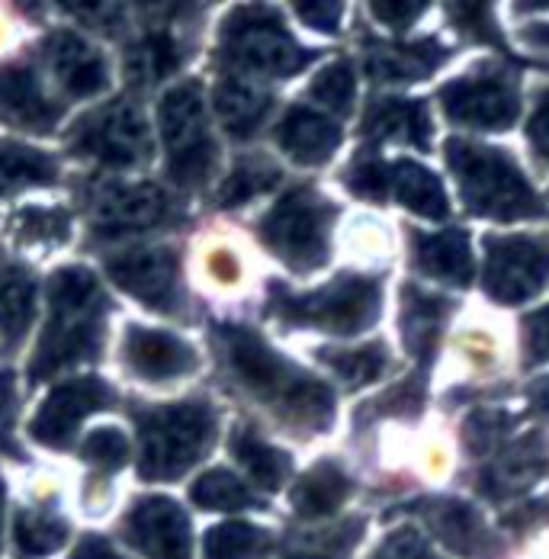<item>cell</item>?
<instances>
[{
  "mask_svg": "<svg viewBox=\"0 0 549 559\" xmlns=\"http://www.w3.org/2000/svg\"><path fill=\"white\" fill-rule=\"evenodd\" d=\"M126 527L148 559H190V521L183 508L165 496L142 499Z\"/></svg>",
  "mask_w": 549,
  "mask_h": 559,
  "instance_id": "4fadbf2b",
  "label": "cell"
},
{
  "mask_svg": "<svg viewBox=\"0 0 549 559\" xmlns=\"http://www.w3.org/2000/svg\"><path fill=\"white\" fill-rule=\"evenodd\" d=\"M524 337H527V350H530V360H547L549 357V309L537 312L527 329H524Z\"/></svg>",
  "mask_w": 549,
  "mask_h": 559,
  "instance_id": "8d00e7d4",
  "label": "cell"
},
{
  "mask_svg": "<svg viewBox=\"0 0 549 559\" xmlns=\"http://www.w3.org/2000/svg\"><path fill=\"white\" fill-rule=\"evenodd\" d=\"M415 251H418V264L434 277L450 280V283L473 280V251H469L466 231L450 228L434 238H421Z\"/></svg>",
  "mask_w": 549,
  "mask_h": 559,
  "instance_id": "7402d4cb",
  "label": "cell"
},
{
  "mask_svg": "<svg viewBox=\"0 0 549 559\" xmlns=\"http://www.w3.org/2000/svg\"><path fill=\"white\" fill-rule=\"evenodd\" d=\"M81 453L100 469H119L129 460V438L119 428H100L84 441Z\"/></svg>",
  "mask_w": 549,
  "mask_h": 559,
  "instance_id": "e575fe53",
  "label": "cell"
},
{
  "mask_svg": "<svg viewBox=\"0 0 549 559\" xmlns=\"http://www.w3.org/2000/svg\"><path fill=\"white\" fill-rule=\"evenodd\" d=\"M33 306H36L33 277L16 264L0 261V335H7L10 341L23 335L33 322Z\"/></svg>",
  "mask_w": 549,
  "mask_h": 559,
  "instance_id": "603a6c76",
  "label": "cell"
},
{
  "mask_svg": "<svg viewBox=\"0 0 549 559\" xmlns=\"http://www.w3.org/2000/svg\"><path fill=\"white\" fill-rule=\"evenodd\" d=\"M389 183L395 190V197L415 210L418 216H428V219H446L450 206H446V197H443V187L440 180L425 170L415 162H398L392 165V174H389Z\"/></svg>",
  "mask_w": 549,
  "mask_h": 559,
  "instance_id": "44dd1931",
  "label": "cell"
},
{
  "mask_svg": "<svg viewBox=\"0 0 549 559\" xmlns=\"http://www.w3.org/2000/svg\"><path fill=\"white\" fill-rule=\"evenodd\" d=\"M377 126L385 135H398L415 145H428V112L418 104H385L383 110H377Z\"/></svg>",
  "mask_w": 549,
  "mask_h": 559,
  "instance_id": "4dcf8cb0",
  "label": "cell"
},
{
  "mask_svg": "<svg viewBox=\"0 0 549 559\" xmlns=\"http://www.w3.org/2000/svg\"><path fill=\"white\" fill-rule=\"evenodd\" d=\"M126 360L145 380L187 377L196 367V354L187 341L142 325H132L126 332Z\"/></svg>",
  "mask_w": 549,
  "mask_h": 559,
  "instance_id": "2e32d148",
  "label": "cell"
},
{
  "mask_svg": "<svg viewBox=\"0 0 549 559\" xmlns=\"http://www.w3.org/2000/svg\"><path fill=\"white\" fill-rule=\"evenodd\" d=\"M279 180V170L267 162H241L238 168L228 174V180L222 183V206H241L244 200L271 190Z\"/></svg>",
  "mask_w": 549,
  "mask_h": 559,
  "instance_id": "f546056e",
  "label": "cell"
},
{
  "mask_svg": "<svg viewBox=\"0 0 549 559\" xmlns=\"http://www.w3.org/2000/svg\"><path fill=\"white\" fill-rule=\"evenodd\" d=\"M64 521L49 511H20L16 518V544L26 557H46L61 547Z\"/></svg>",
  "mask_w": 549,
  "mask_h": 559,
  "instance_id": "83f0119b",
  "label": "cell"
},
{
  "mask_svg": "<svg viewBox=\"0 0 549 559\" xmlns=\"http://www.w3.org/2000/svg\"><path fill=\"white\" fill-rule=\"evenodd\" d=\"M174 61H177V49H174L170 36L158 33V36H148V39L135 49L129 68H132V74L142 78V81H158V78H165L167 71L174 68Z\"/></svg>",
  "mask_w": 549,
  "mask_h": 559,
  "instance_id": "1f68e13d",
  "label": "cell"
},
{
  "mask_svg": "<svg viewBox=\"0 0 549 559\" xmlns=\"http://www.w3.org/2000/svg\"><path fill=\"white\" fill-rule=\"evenodd\" d=\"M110 277L148 306H165L174 293L177 261L162 248H135L107 261Z\"/></svg>",
  "mask_w": 549,
  "mask_h": 559,
  "instance_id": "9a60e30c",
  "label": "cell"
},
{
  "mask_svg": "<svg viewBox=\"0 0 549 559\" xmlns=\"http://www.w3.org/2000/svg\"><path fill=\"white\" fill-rule=\"evenodd\" d=\"M56 180V162L29 145H0V193Z\"/></svg>",
  "mask_w": 549,
  "mask_h": 559,
  "instance_id": "484cf974",
  "label": "cell"
},
{
  "mask_svg": "<svg viewBox=\"0 0 549 559\" xmlns=\"http://www.w3.org/2000/svg\"><path fill=\"white\" fill-rule=\"evenodd\" d=\"M331 213L334 210L319 193L293 190L267 213L261 231L286 264L309 271L329 258Z\"/></svg>",
  "mask_w": 549,
  "mask_h": 559,
  "instance_id": "8992f818",
  "label": "cell"
},
{
  "mask_svg": "<svg viewBox=\"0 0 549 559\" xmlns=\"http://www.w3.org/2000/svg\"><path fill=\"white\" fill-rule=\"evenodd\" d=\"M279 309L296 322H312L341 335L367 329L380 309V289L373 280L341 277L312 296H283Z\"/></svg>",
  "mask_w": 549,
  "mask_h": 559,
  "instance_id": "9c48e42d",
  "label": "cell"
},
{
  "mask_svg": "<svg viewBox=\"0 0 549 559\" xmlns=\"http://www.w3.org/2000/svg\"><path fill=\"white\" fill-rule=\"evenodd\" d=\"M540 36H547V43H549V29H540Z\"/></svg>",
  "mask_w": 549,
  "mask_h": 559,
  "instance_id": "7bdbcfd3",
  "label": "cell"
},
{
  "mask_svg": "<svg viewBox=\"0 0 549 559\" xmlns=\"http://www.w3.org/2000/svg\"><path fill=\"white\" fill-rule=\"evenodd\" d=\"M231 450H235L238 463L251 473L254 483H261L264 489H279V486H283V479H286V473H289V456H286L283 450L264 444L258 435H251V431H244V428L235 431Z\"/></svg>",
  "mask_w": 549,
  "mask_h": 559,
  "instance_id": "d4e9b609",
  "label": "cell"
},
{
  "mask_svg": "<svg viewBox=\"0 0 549 559\" xmlns=\"http://www.w3.org/2000/svg\"><path fill=\"white\" fill-rule=\"evenodd\" d=\"M446 162L460 180L463 200L473 213L492 216L501 223H514L524 216H540L544 203L530 190V183L514 168V162L494 148L473 145L463 139H453L446 145Z\"/></svg>",
  "mask_w": 549,
  "mask_h": 559,
  "instance_id": "3957f363",
  "label": "cell"
},
{
  "mask_svg": "<svg viewBox=\"0 0 549 559\" xmlns=\"http://www.w3.org/2000/svg\"><path fill=\"white\" fill-rule=\"evenodd\" d=\"M225 347L238 380L258 399H264L267 405H274L296 421L325 428V421L331 418V392L322 383L302 377L248 329L238 325L225 329Z\"/></svg>",
  "mask_w": 549,
  "mask_h": 559,
  "instance_id": "6da1fadb",
  "label": "cell"
},
{
  "mask_svg": "<svg viewBox=\"0 0 549 559\" xmlns=\"http://www.w3.org/2000/svg\"><path fill=\"white\" fill-rule=\"evenodd\" d=\"M312 94H315L329 110L347 112L350 110V104H354V71H350L344 61L331 64V68H325V71L315 78Z\"/></svg>",
  "mask_w": 549,
  "mask_h": 559,
  "instance_id": "d6a6232c",
  "label": "cell"
},
{
  "mask_svg": "<svg viewBox=\"0 0 549 559\" xmlns=\"http://www.w3.org/2000/svg\"><path fill=\"white\" fill-rule=\"evenodd\" d=\"M530 139H534L537 152L549 158V94L544 97V104L537 107L534 119H530Z\"/></svg>",
  "mask_w": 549,
  "mask_h": 559,
  "instance_id": "74e56055",
  "label": "cell"
},
{
  "mask_svg": "<svg viewBox=\"0 0 549 559\" xmlns=\"http://www.w3.org/2000/svg\"><path fill=\"white\" fill-rule=\"evenodd\" d=\"M158 126H162L174 180H180V183L203 180L213 168L216 148H213V135H210L206 100H203V91L196 81H183L180 87L167 91L162 107H158Z\"/></svg>",
  "mask_w": 549,
  "mask_h": 559,
  "instance_id": "5b68a950",
  "label": "cell"
},
{
  "mask_svg": "<svg viewBox=\"0 0 549 559\" xmlns=\"http://www.w3.org/2000/svg\"><path fill=\"white\" fill-rule=\"evenodd\" d=\"M267 107H271L267 91L258 87L248 74L231 71L216 84V112L231 135H248L261 122Z\"/></svg>",
  "mask_w": 549,
  "mask_h": 559,
  "instance_id": "ffe728a7",
  "label": "cell"
},
{
  "mask_svg": "<svg viewBox=\"0 0 549 559\" xmlns=\"http://www.w3.org/2000/svg\"><path fill=\"white\" fill-rule=\"evenodd\" d=\"M549 274V238H508L489 241V267L486 286L494 299L521 302L530 299Z\"/></svg>",
  "mask_w": 549,
  "mask_h": 559,
  "instance_id": "30bf717a",
  "label": "cell"
},
{
  "mask_svg": "<svg viewBox=\"0 0 549 559\" xmlns=\"http://www.w3.org/2000/svg\"><path fill=\"white\" fill-rule=\"evenodd\" d=\"M56 112L58 107L46 97L39 78L26 64L0 68V119L26 129H49Z\"/></svg>",
  "mask_w": 549,
  "mask_h": 559,
  "instance_id": "ac0fdd59",
  "label": "cell"
},
{
  "mask_svg": "<svg viewBox=\"0 0 549 559\" xmlns=\"http://www.w3.org/2000/svg\"><path fill=\"white\" fill-rule=\"evenodd\" d=\"M331 367L347 380V383H367L385 367V354L380 347H360V350H341L325 354Z\"/></svg>",
  "mask_w": 549,
  "mask_h": 559,
  "instance_id": "836d02e7",
  "label": "cell"
},
{
  "mask_svg": "<svg viewBox=\"0 0 549 559\" xmlns=\"http://www.w3.org/2000/svg\"><path fill=\"white\" fill-rule=\"evenodd\" d=\"M71 559H122V557L112 550L107 540H100V537H84V540L77 544V550H74V557Z\"/></svg>",
  "mask_w": 549,
  "mask_h": 559,
  "instance_id": "60d3db41",
  "label": "cell"
},
{
  "mask_svg": "<svg viewBox=\"0 0 549 559\" xmlns=\"http://www.w3.org/2000/svg\"><path fill=\"white\" fill-rule=\"evenodd\" d=\"M193 502L210 511H238L251 504L248 486L228 473V469H210L206 476H200V483L193 486Z\"/></svg>",
  "mask_w": 549,
  "mask_h": 559,
  "instance_id": "f1b7e54d",
  "label": "cell"
},
{
  "mask_svg": "<svg viewBox=\"0 0 549 559\" xmlns=\"http://www.w3.org/2000/svg\"><path fill=\"white\" fill-rule=\"evenodd\" d=\"M107 402H110V390L100 380L94 377L68 380L49 392V399L39 405L29 431L43 444H68L71 435L81 428V421L97 408H104Z\"/></svg>",
  "mask_w": 549,
  "mask_h": 559,
  "instance_id": "8fae6325",
  "label": "cell"
},
{
  "mask_svg": "<svg viewBox=\"0 0 549 559\" xmlns=\"http://www.w3.org/2000/svg\"><path fill=\"white\" fill-rule=\"evenodd\" d=\"M337 10L334 3H312V7H302V20L312 23V26H322V29H334L337 26Z\"/></svg>",
  "mask_w": 549,
  "mask_h": 559,
  "instance_id": "ab89813d",
  "label": "cell"
},
{
  "mask_svg": "<svg viewBox=\"0 0 549 559\" xmlns=\"http://www.w3.org/2000/svg\"><path fill=\"white\" fill-rule=\"evenodd\" d=\"M443 107L460 122L479 129H504L517 116V94L501 74H479L450 84L443 91Z\"/></svg>",
  "mask_w": 549,
  "mask_h": 559,
  "instance_id": "7c38bea8",
  "label": "cell"
},
{
  "mask_svg": "<svg viewBox=\"0 0 549 559\" xmlns=\"http://www.w3.org/2000/svg\"><path fill=\"white\" fill-rule=\"evenodd\" d=\"M49 329L33 360L36 380L87 360L100 337V289L87 267H61L49 283Z\"/></svg>",
  "mask_w": 549,
  "mask_h": 559,
  "instance_id": "7a4b0ae2",
  "label": "cell"
},
{
  "mask_svg": "<svg viewBox=\"0 0 549 559\" xmlns=\"http://www.w3.org/2000/svg\"><path fill=\"white\" fill-rule=\"evenodd\" d=\"M344 496H347V476L334 463H322L299 479L293 504L302 518H322L344 502Z\"/></svg>",
  "mask_w": 549,
  "mask_h": 559,
  "instance_id": "cb8c5ba5",
  "label": "cell"
},
{
  "mask_svg": "<svg viewBox=\"0 0 549 559\" xmlns=\"http://www.w3.org/2000/svg\"><path fill=\"white\" fill-rule=\"evenodd\" d=\"M10 408H13V383L0 373V448H10Z\"/></svg>",
  "mask_w": 549,
  "mask_h": 559,
  "instance_id": "f35d334b",
  "label": "cell"
},
{
  "mask_svg": "<svg viewBox=\"0 0 549 559\" xmlns=\"http://www.w3.org/2000/svg\"><path fill=\"white\" fill-rule=\"evenodd\" d=\"M74 148L104 165H119V168L142 165L152 155L148 122L135 104L119 100L104 110L91 112L74 129Z\"/></svg>",
  "mask_w": 549,
  "mask_h": 559,
  "instance_id": "ba28073f",
  "label": "cell"
},
{
  "mask_svg": "<svg viewBox=\"0 0 549 559\" xmlns=\"http://www.w3.org/2000/svg\"><path fill=\"white\" fill-rule=\"evenodd\" d=\"M46 58L61 87L74 97H91L107 87V61L97 56L91 43H84L74 33H52L46 39Z\"/></svg>",
  "mask_w": 549,
  "mask_h": 559,
  "instance_id": "e0dca14e",
  "label": "cell"
},
{
  "mask_svg": "<svg viewBox=\"0 0 549 559\" xmlns=\"http://www.w3.org/2000/svg\"><path fill=\"white\" fill-rule=\"evenodd\" d=\"M228 56L238 64V74L261 78H289L296 74L312 52L299 49L296 39L276 23L271 13H238L228 23Z\"/></svg>",
  "mask_w": 549,
  "mask_h": 559,
  "instance_id": "52a82bcc",
  "label": "cell"
},
{
  "mask_svg": "<svg viewBox=\"0 0 549 559\" xmlns=\"http://www.w3.org/2000/svg\"><path fill=\"white\" fill-rule=\"evenodd\" d=\"M167 216L165 193L155 183H129V187H110L100 193L94 223L104 235H126L152 228Z\"/></svg>",
  "mask_w": 549,
  "mask_h": 559,
  "instance_id": "5bb4252c",
  "label": "cell"
},
{
  "mask_svg": "<svg viewBox=\"0 0 549 559\" xmlns=\"http://www.w3.org/2000/svg\"><path fill=\"white\" fill-rule=\"evenodd\" d=\"M0 514H3V486H0Z\"/></svg>",
  "mask_w": 549,
  "mask_h": 559,
  "instance_id": "b9f144b4",
  "label": "cell"
},
{
  "mask_svg": "<svg viewBox=\"0 0 549 559\" xmlns=\"http://www.w3.org/2000/svg\"><path fill=\"white\" fill-rule=\"evenodd\" d=\"M264 547H267V534L244 521L216 524L206 534V559H254Z\"/></svg>",
  "mask_w": 549,
  "mask_h": 559,
  "instance_id": "4316f807",
  "label": "cell"
},
{
  "mask_svg": "<svg viewBox=\"0 0 549 559\" xmlns=\"http://www.w3.org/2000/svg\"><path fill=\"white\" fill-rule=\"evenodd\" d=\"M380 559H438V557L425 547V540H421L415 531H402V534H395V537L385 544Z\"/></svg>",
  "mask_w": 549,
  "mask_h": 559,
  "instance_id": "d590c367",
  "label": "cell"
},
{
  "mask_svg": "<svg viewBox=\"0 0 549 559\" xmlns=\"http://www.w3.org/2000/svg\"><path fill=\"white\" fill-rule=\"evenodd\" d=\"M142 476L174 479L187 473L213 438V415L203 405H165L142 415Z\"/></svg>",
  "mask_w": 549,
  "mask_h": 559,
  "instance_id": "277c9868",
  "label": "cell"
},
{
  "mask_svg": "<svg viewBox=\"0 0 549 559\" xmlns=\"http://www.w3.org/2000/svg\"><path fill=\"white\" fill-rule=\"evenodd\" d=\"M279 145L289 158L302 162V165H322L329 162L331 155L337 152L341 145V129L337 122L322 116V112L306 110V107H296L283 116L279 122Z\"/></svg>",
  "mask_w": 549,
  "mask_h": 559,
  "instance_id": "d6986e66",
  "label": "cell"
}]
</instances>
